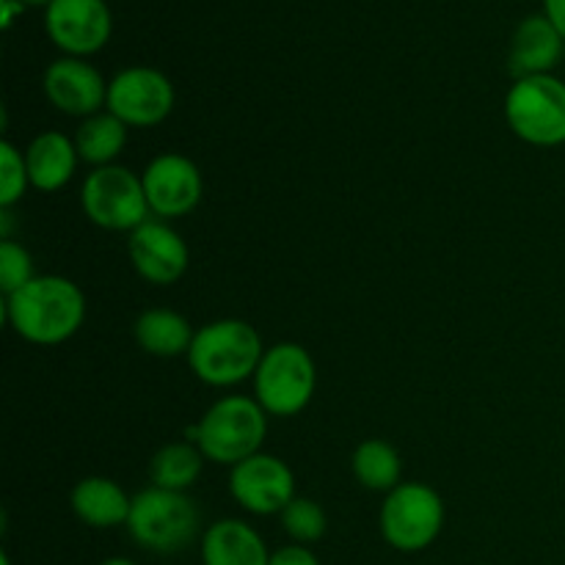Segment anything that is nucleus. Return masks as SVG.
Returning a JSON list of instances; mask_svg holds the SVG:
<instances>
[{
  "label": "nucleus",
  "mask_w": 565,
  "mask_h": 565,
  "mask_svg": "<svg viewBox=\"0 0 565 565\" xmlns=\"http://www.w3.org/2000/svg\"><path fill=\"white\" fill-rule=\"evenodd\" d=\"M6 318L22 340L61 345L86 320V296L64 276H33L25 287L6 296Z\"/></svg>",
  "instance_id": "f257e3e1"
},
{
  "label": "nucleus",
  "mask_w": 565,
  "mask_h": 565,
  "mask_svg": "<svg viewBox=\"0 0 565 565\" xmlns=\"http://www.w3.org/2000/svg\"><path fill=\"white\" fill-rule=\"evenodd\" d=\"M263 340L246 320H215L196 331L188 351L193 375L207 386H235L254 379L263 362Z\"/></svg>",
  "instance_id": "f03ea898"
},
{
  "label": "nucleus",
  "mask_w": 565,
  "mask_h": 565,
  "mask_svg": "<svg viewBox=\"0 0 565 565\" xmlns=\"http://www.w3.org/2000/svg\"><path fill=\"white\" fill-rule=\"evenodd\" d=\"M268 434V417L257 401L243 395L221 397L207 408L199 425L188 430V441L202 450L207 461L237 467L257 456Z\"/></svg>",
  "instance_id": "7ed1b4c3"
},
{
  "label": "nucleus",
  "mask_w": 565,
  "mask_h": 565,
  "mask_svg": "<svg viewBox=\"0 0 565 565\" xmlns=\"http://www.w3.org/2000/svg\"><path fill=\"white\" fill-rule=\"evenodd\" d=\"M199 513L196 502L185 491L152 489L132 497L130 519H127V533L138 546L158 555H171L191 546L199 535Z\"/></svg>",
  "instance_id": "20e7f679"
},
{
  "label": "nucleus",
  "mask_w": 565,
  "mask_h": 565,
  "mask_svg": "<svg viewBox=\"0 0 565 565\" xmlns=\"http://www.w3.org/2000/svg\"><path fill=\"white\" fill-rule=\"evenodd\" d=\"M318 384V370L307 348L279 342L268 348L254 373V401L270 417H296L309 406Z\"/></svg>",
  "instance_id": "39448f33"
},
{
  "label": "nucleus",
  "mask_w": 565,
  "mask_h": 565,
  "mask_svg": "<svg viewBox=\"0 0 565 565\" xmlns=\"http://www.w3.org/2000/svg\"><path fill=\"white\" fill-rule=\"evenodd\" d=\"M505 119L533 147L565 143V83L555 75L519 77L508 92Z\"/></svg>",
  "instance_id": "423d86ee"
},
{
  "label": "nucleus",
  "mask_w": 565,
  "mask_h": 565,
  "mask_svg": "<svg viewBox=\"0 0 565 565\" xmlns=\"http://www.w3.org/2000/svg\"><path fill=\"white\" fill-rule=\"evenodd\" d=\"M445 527V502L425 483H401L381 505V533L397 552H423Z\"/></svg>",
  "instance_id": "0eeeda50"
},
{
  "label": "nucleus",
  "mask_w": 565,
  "mask_h": 565,
  "mask_svg": "<svg viewBox=\"0 0 565 565\" xmlns=\"http://www.w3.org/2000/svg\"><path fill=\"white\" fill-rule=\"evenodd\" d=\"M81 204L92 224L110 232H136L152 213L141 177L116 163L94 169L86 177L81 188Z\"/></svg>",
  "instance_id": "6e6552de"
},
{
  "label": "nucleus",
  "mask_w": 565,
  "mask_h": 565,
  "mask_svg": "<svg viewBox=\"0 0 565 565\" xmlns=\"http://www.w3.org/2000/svg\"><path fill=\"white\" fill-rule=\"evenodd\" d=\"M105 108L127 127H154L174 108V86L152 66H130L108 83Z\"/></svg>",
  "instance_id": "1a4fd4ad"
},
{
  "label": "nucleus",
  "mask_w": 565,
  "mask_h": 565,
  "mask_svg": "<svg viewBox=\"0 0 565 565\" xmlns=\"http://www.w3.org/2000/svg\"><path fill=\"white\" fill-rule=\"evenodd\" d=\"M230 491L248 513L274 516L296 500V478L281 458L257 452L232 467Z\"/></svg>",
  "instance_id": "9d476101"
},
{
  "label": "nucleus",
  "mask_w": 565,
  "mask_h": 565,
  "mask_svg": "<svg viewBox=\"0 0 565 565\" xmlns=\"http://www.w3.org/2000/svg\"><path fill=\"white\" fill-rule=\"evenodd\" d=\"M141 182L149 210L158 218H180V215L193 213L202 202V174H199V166L185 154H158L143 169Z\"/></svg>",
  "instance_id": "9b49d317"
},
{
  "label": "nucleus",
  "mask_w": 565,
  "mask_h": 565,
  "mask_svg": "<svg viewBox=\"0 0 565 565\" xmlns=\"http://www.w3.org/2000/svg\"><path fill=\"white\" fill-rule=\"evenodd\" d=\"M44 25L55 47L72 58L103 50L114 31L105 0H53L44 14Z\"/></svg>",
  "instance_id": "f8f14e48"
},
{
  "label": "nucleus",
  "mask_w": 565,
  "mask_h": 565,
  "mask_svg": "<svg viewBox=\"0 0 565 565\" xmlns=\"http://www.w3.org/2000/svg\"><path fill=\"white\" fill-rule=\"evenodd\" d=\"M127 252H130L136 274L158 287L180 281L191 263V252H188L182 235L171 230L166 221H147L136 232H130Z\"/></svg>",
  "instance_id": "ddd939ff"
},
{
  "label": "nucleus",
  "mask_w": 565,
  "mask_h": 565,
  "mask_svg": "<svg viewBox=\"0 0 565 565\" xmlns=\"http://www.w3.org/2000/svg\"><path fill=\"white\" fill-rule=\"evenodd\" d=\"M44 94L66 116H94L108 105V83L83 58L53 61L44 72Z\"/></svg>",
  "instance_id": "4468645a"
},
{
  "label": "nucleus",
  "mask_w": 565,
  "mask_h": 565,
  "mask_svg": "<svg viewBox=\"0 0 565 565\" xmlns=\"http://www.w3.org/2000/svg\"><path fill=\"white\" fill-rule=\"evenodd\" d=\"M204 565H270L263 535L241 519H221L202 535Z\"/></svg>",
  "instance_id": "2eb2a0df"
},
{
  "label": "nucleus",
  "mask_w": 565,
  "mask_h": 565,
  "mask_svg": "<svg viewBox=\"0 0 565 565\" xmlns=\"http://www.w3.org/2000/svg\"><path fill=\"white\" fill-rule=\"evenodd\" d=\"M565 39L561 36L555 25L544 17H527L522 25L516 28L511 47V70L519 77L530 75H550L555 70L557 61L563 58Z\"/></svg>",
  "instance_id": "dca6fc26"
},
{
  "label": "nucleus",
  "mask_w": 565,
  "mask_h": 565,
  "mask_svg": "<svg viewBox=\"0 0 565 565\" xmlns=\"http://www.w3.org/2000/svg\"><path fill=\"white\" fill-rule=\"evenodd\" d=\"M130 508L127 491L110 478H83L72 489V511L88 527H121L130 519Z\"/></svg>",
  "instance_id": "f3484780"
},
{
  "label": "nucleus",
  "mask_w": 565,
  "mask_h": 565,
  "mask_svg": "<svg viewBox=\"0 0 565 565\" xmlns=\"http://www.w3.org/2000/svg\"><path fill=\"white\" fill-rule=\"evenodd\" d=\"M77 160L81 158H77L75 141H70L58 130L42 132L25 149V166L28 177H31V185L44 193L64 188L72 180V174H75Z\"/></svg>",
  "instance_id": "a211bd4d"
},
{
  "label": "nucleus",
  "mask_w": 565,
  "mask_h": 565,
  "mask_svg": "<svg viewBox=\"0 0 565 565\" xmlns=\"http://www.w3.org/2000/svg\"><path fill=\"white\" fill-rule=\"evenodd\" d=\"M132 337L149 356L174 359L182 353L188 356L196 331L191 329L188 318H182L174 309H147V312L138 315Z\"/></svg>",
  "instance_id": "6ab92c4d"
},
{
  "label": "nucleus",
  "mask_w": 565,
  "mask_h": 565,
  "mask_svg": "<svg viewBox=\"0 0 565 565\" xmlns=\"http://www.w3.org/2000/svg\"><path fill=\"white\" fill-rule=\"evenodd\" d=\"M125 143H127V125L121 119H116L110 110L88 116V119L77 127V136H75L77 158H81L83 163L94 166V169L114 166V160L119 158Z\"/></svg>",
  "instance_id": "aec40b11"
},
{
  "label": "nucleus",
  "mask_w": 565,
  "mask_h": 565,
  "mask_svg": "<svg viewBox=\"0 0 565 565\" xmlns=\"http://www.w3.org/2000/svg\"><path fill=\"white\" fill-rule=\"evenodd\" d=\"M204 456L191 441H174V445L160 447L149 461V480L158 489L188 491L202 475Z\"/></svg>",
  "instance_id": "412c9836"
},
{
  "label": "nucleus",
  "mask_w": 565,
  "mask_h": 565,
  "mask_svg": "<svg viewBox=\"0 0 565 565\" xmlns=\"http://www.w3.org/2000/svg\"><path fill=\"white\" fill-rule=\"evenodd\" d=\"M351 467L359 483L370 491H386V494H390L392 489L401 486V456H397L395 447L384 439L362 441V445L353 450Z\"/></svg>",
  "instance_id": "4be33fe9"
},
{
  "label": "nucleus",
  "mask_w": 565,
  "mask_h": 565,
  "mask_svg": "<svg viewBox=\"0 0 565 565\" xmlns=\"http://www.w3.org/2000/svg\"><path fill=\"white\" fill-rule=\"evenodd\" d=\"M279 516H281V527H285V533L290 535L296 544H303V546L323 539L326 527H329V519H326L323 508H320L315 500H301V497H296V500H292Z\"/></svg>",
  "instance_id": "5701e85b"
},
{
  "label": "nucleus",
  "mask_w": 565,
  "mask_h": 565,
  "mask_svg": "<svg viewBox=\"0 0 565 565\" xmlns=\"http://www.w3.org/2000/svg\"><path fill=\"white\" fill-rule=\"evenodd\" d=\"M31 185L25 166V152L11 141H0V207L9 210L25 196V188Z\"/></svg>",
  "instance_id": "b1692460"
},
{
  "label": "nucleus",
  "mask_w": 565,
  "mask_h": 565,
  "mask_svg": "<svg viewBox=\"0 0 565 565\" xmlns=\"http://www.w3.org/2000/svg\"><path fill=\"white\" fill-rule=\"evenodd\" d=\"M33 279V259L28 248L20 243L3 241L0 243V290L3 296H11L20 287H25Z\"/></svg>",
  "instance_id": "393cba45"
},
{
  "label": "nucleus",
  "mask_w": 565,
  "mask_h": 565,
  "mask_svg": "<svg viewBox=\"0 0 565 565\" xmlns=\"http://www.w3.org/2000/svg\"><path fill=\"white\" fill-rule=\"evenodd\" d=\"M270 565H320L315 552L303 544L281 546V550L270 552Z\"/></svg>",
  "instance_id": "a878e982"
},
{
  "label": "nucleus",
  "mask_w": 565,
  "mask_h": 565,
  "mask_svg": "<svg viewBox=\"0 0 565 565\" xmlns=\"http://www.w3.org/2000/svg\"><path fill=\"white\" fill-rule=\"evenodd\" d=\"M544 9H546V20H550L565 39V0H544Z\"/></svg>",
  "instance_id": "bb28decb"
},
{
  "label": "nucleus",
  "mask_w": 565,
  "mask_h": 565,
  "mask_svg": "<svg viewBox=\"0 0 565 565\" xmlns=\"http://www.w3.org/2000/svg\"><path fill=\"white\" fill-rule=\"evenodd\" d=\"M103 565H136V563L127 561V557H110V561H105Z\"/></svg>",
  "instance_id": "cd10ccee"
},
{
  "label": "nucleus",
  "mask_w": 565,
  "mask_h": 565,
  "mask_svg": "<svg viewBox=\"0 0 565 565\" xmlns=\"http://www.w3.org/2000/svg\"><path fill=\"white\" fill-rule=\"evenodd\" d=\"M22 6H50L53 0H20Z\"/></svg>",
  "instance_id": "c85d7f7f"
},
{
  "label": "nucleus",
  "mask_w": 565,
  "mask_h": 565,
  "mask_svg": "<svg viewBox=\"0 0 565 565\" xmlns=\"http://www.w3.org/2000/svg\"><path fill=\"white\" fill-rule=\"evenodd\" d=\"M0 565H11V557H9V552H0Z\"/></svg>",
  "instance_id": "c756f323"
}]
</instances>
